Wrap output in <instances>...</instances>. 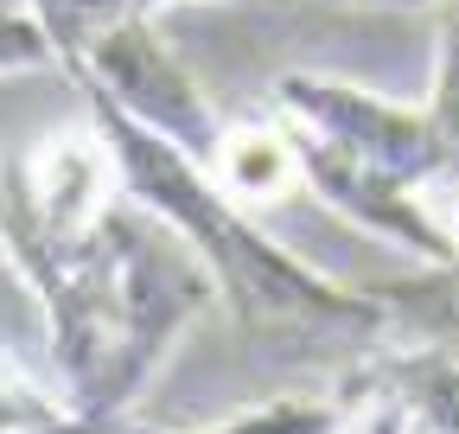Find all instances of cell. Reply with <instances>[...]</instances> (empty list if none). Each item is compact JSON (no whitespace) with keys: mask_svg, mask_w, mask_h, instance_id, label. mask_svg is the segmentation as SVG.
Instances as JSON below:
<instances>
[{"mask_svg":"<svg viewBox=\"0 0 459 434\" xmlns=\"http://www.w3.org/2000/svg\"><path fill=\"white\" fill-rule=\"evenodd\" d=\"M71 77L102 90L115 108H128L134 122H147L153 135H166L172 147H186L192 160L211 167V153L223 141V122L211 116V102L192 83V71L172 58V45L153 32V13L122 20L115 32H102L83 51V65H71Z\"/></svg>","mask_w":459,"mask_h":434,"instance_id":"obj_3","label":"cell"},{"mask_svg":"<svg viewBox=\"0 0 459 434\" xmlns=\"http://www.w3.org/2000/svg\"><path fill=\"white\" fill-rule=\"evenodd\" d=\"M83 96H90L96 128L115 141L128 198H141L147 217L179 230L198 249V262L211 268V282L243 313H255V319H338V326H377L383 319V300L332 288L300 256H287L274 237H262L249 224V204L230 198L204 160H192L186 147H172L166 135L134 122L128 108H115L102 90L83 83Z\"/></svg>","mask_w":459,"mask_h":434,"instance_id":"obj_1","label":"cell"},{"mask_svg":"<svg viewBox=\"0 0 459 434\" xmlns=\"http://www.w3.org/2000/svg\"><path fill=\"white\" fill-rule=\"evenodd\" d=\"M0 7H13V13H32V0H0Z\"/></svg>","mask_w":459,"mask_h":434,"instance_id":"obj_8","label":"cell"},{"mask_svg":"<svg viewBox=\"0 0 459 434\" xmlns=\"http://www.w3.org/2000/svg\"><path fill=\"white\" fill-rule=\"evenodd\" d=\"M217 434H338V409H262V415L230 421Z\"/></svg>","mask_w":459,"mask_h":434,"instance_id":"obj_6","label":"cell"},{"mask_svg":"<svg viewBox=\"0 0 459 434\" xmlns=\"http://www.w3.org/2000/svg\"><path fill=\"white\" fill-rule=\"evenodd\" d=\"M211 173H217V186L237 204H268V198L294 192L307 179L294 135L268 128V122H223V141L211 153Z\"/></svg>","mask_w":459,"mask_h":434,"instance_id":"obj_4","label":"cell"},{"mask_svg":"<svg viewBox=\"0 0 459 434\" xmlns=\"http://www.w3.org/2000/svg\"><path fill=\"white\" fill-rule=\"evenodd\" d=\"M434 128H440V153H446V167L434 186H459V7L440 20V65H434Z\"/></svg>","mask_w":459,"mask_h":434,"instance_id":"obj_5","label":"cell"},{"mask_svg":"<svg viewBox=\"0 0 459 434\" xmlns=\"http://www.w3.org/2000/svg\"><path fill=\"white\" fill-rule=\"evenodd\" d=\"M274 102L287 108V122L313 128L319 141H332L338 153H351L358 167L395 179V186H434L446 153H440V128L434 108H402L364 83L344 77H313V71H287L274 83Z\"/></svg>","mask_w":459,"mask_h":434,"instance_id":"obj_2","label":"cell"},{"mask_svg":"<svg viewBox=\"0 0 459 434\" xmlns=\"http://www.w3.org/2000/svg\"><path fill=\"white\" fill-rule=\"evenodd\" d=\"M344 7H421V0H344Z\"/></svg>","mask_w":459,"mask_h":434,"instance_id":"obj_7","label":"cell"}]
</instances>
